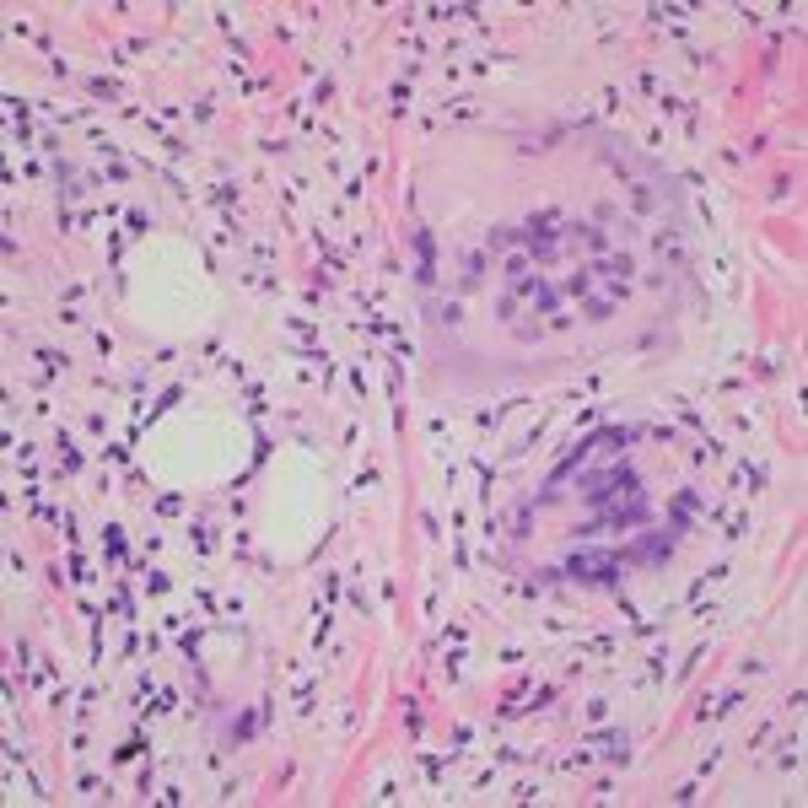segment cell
<instances>
[{"mask_svg":"<svg viewBox=\"0 0 808 808\" xmlns=\"http://www.w3.org/2000/svg\"><path fill=\"white\" fill-rule=\"evenodd\" d=\"M572 577L609 582V577H615V561H609V555H572Z\"/></svg>","mask_w":808,"mask_h":808,"instance_id":"1","label":"cell"}]
</instances>
